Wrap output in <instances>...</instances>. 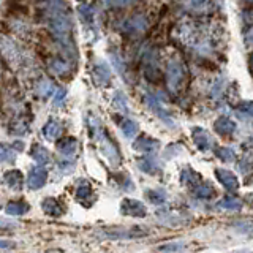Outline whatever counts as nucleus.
<instances>
[{"label":"nucleus","mask_w":253,"mask_h":253,"mask_svg":"<svg viewBox=\"0 0 253 253\" xmlns=\"http://www.w3.org/2000/svg\"><path fill=\"white\" fill-rule=\"evenodd\" d=\"M43 133H44V136L49 139V141H54V139H57L60 136V133H62V125L57 122V121H49L46 125H44V128H43Z\"/></svg>","instance_id":"obj_19"},{"label":"nucleus","mask_w":253,"mask_h":253,"mask_svg":"<svg viewBox=\"0 0 253 253\" xmlns=\"http://www.w3.org/2000/svg\"><path fill=\"white\" fill-rule=\"evenodd\" d=\"M51 70L54 71L55 75L63 76V75H67L71 71V65L63 59H55V60L51 62Z\"/></svg>","instance_id":"obj_21"},{"label":"nucleus","mask_w":253,"mask_h":253,"mask_svg":"<svg viewBox=\"0 0 253 253\" xmlns=\"http://www.w3.org/2000/svg\"><path fill=\"white\" fill-rule=\"evenodd\" d=\"M105 2L108 6H113V8H125V6L136 3L138 0H105Z\"/></svg>","instance_id":"obj_31"},{"label":"nucleus","mask_w":253,"mask_h":253,"mask_svg":"<svg viewBox=\"0 0 253 253\" xmlns=\"http://www.w3.org/2000/svg\"><path fill=\"white\" fill-rule=\"evenodd\" d=\"M93 76H95V79H97V83L100 85H108L109 84V81H111V70L106 65V62H98L97 65H95Z\"/></svg>","instance_id":"obj_12"},{"label":"nucleus","mask_w":253,"mask_h":253,"mask_svg":"<svg viewBox=\"0 0 253 253\" xmlns=\"http://www.w3.org/2000/svg\"><path fill=\"white\" fill-rule=\"evenodd\" d=\"M18 226V223L13 220H0V229H10V228H16Z\"/></svg>","instance_id":"obj_37"},{"label":"nucleus","mask_w":253,"mask_h":253,"mask_svg":"<svg viewBox=\"0 0 253 253\" xmlns=\"http://www.w3.org/2000/svg\"><path fill=\"white\" fill-rule=\"evenodd\" d=\"M100 236L106 237V239H111V241H117V239H138V237L149 236V231H147V229H142L141 226L114 228V229H109V231L100 233Z\"/></svg>","instance_id":"obj_1"},{"label":"nucleus","mask_w":253,"mask_h":253,"mask_svg":"<svg viewBox=\"0 0 253 253\" xmlns=\"http://www.w3.org/2000/svg\"><path fill=\"white\" fill-rule=\"evenodd\" d=\"M11 131L16 133V134L26 133L27 131V124H24V122H14V124H11Z\"/></svg>","instance_id":"obj_35"},{"label":"nucleus","mask_w":253,"mask_h":253,"mask_svg":"<svg viewBox=\"0 0 253 253\" xmlns=\"http://www.w3.org/2000/svg\"><path fill=\"white\" fill-rule=\"evenodd\" d=\"M245 2H252V0H245Z\"/></svg>","instance_id":"obj_42"},{"label":"nucleus","mask_w":253,"mask_h":253,"mask_svg":"<svg viewBox=\"0 0 253 253\" xmlns=\"http://www.w3.org/2000/svg\"><path fill=\"white\" fill-rule=\"evenodd\" d=\"M14 149L6 144H0V162H13L14 160Z\"/></svg>","instance_id":"obj_30"},{"label":"nucleus","mask_w":253,"mask_h":253,"mask_svg":"<svg viewBox=\"0 0 253 253\" xmlns=\"http://www.w3.org/2000/svg\"><path fill=\"white\" fill-rule=\"evenodd\" d=\"M203 2H204V0H192V3H193V5H201Z\"/></svg>","instance_id":"obj_41"},{"label":"nucleus","mask_w":253,"mask_h":253,"mask_svg":"<svg viewBox=\"0 0 253 253\" xmlns=\"http://www.w3.org/2000/svg\"><path fill=\"white\" fill-rule=\"evenodd\" d=\"M3 180H5V184L10 188H13V190H21L22 184H24V177H22L21 171H18V169L5 172Z\"/></svg>","instance_id":"obj_16"},{"label":"nucleus","mask_w":253,"mask_h":253,"mask_svg":"<svg viewBox=\"0 0 253 253\" xmlns=\"http://www.w3.org/2000/svg\"><path fill=\"white\" fill-rule=\"evenodd\" d=\"M192 138L195 141V144L196 147L203 150V152H206V150H209L211 147V136H209V133L200 128V126H196V128H193L192 131Z\"/></svg>","instance_id":"obj_11"},{"label":"nucleus","mask_w":253,"mask_h":253,"mask_svg":"<svg viewBox=\"0 0 253 253\" xmlns=\"http://www.w3.org/2000/svg\"><path fill=\"white\" fill-rule=\"evenodd\" d=\"M147 26L149 22L144 16L136 14L124 22V32H126V34H141V32H144L147 29Z\"/></svg>","instance_id":"obj_7"},{"label":"nucleus","mask_w":253,"mask_h":253,"mask_svg":"<svg viewBox=\"0 0 253 253\" xmlns=\"http://www.w3.org/2000/svg\"><path fill=\"white\" fill-rule=\"evenodd\" d=\"M121 212L122 215L128 217H146L147 209L144 204L136 200H124L121 203Z\"/></svg>","instance_id":"obj_4"},{"label":"nucleus","mask_w":253,"mask_h":253,"mask_svg":"<svg viewBox=\"0 0 253 253\" xmlns=\"http://www.w3.org/2000/svg\"><path fill=\"white\" fill-rule=\"evenodd\" d=\"M47 180V172L43 166H35L34 169L29 172L27 177V187L30 190H38L42 188Z\"/></svg>","instance_id":"obj_6"},{"label":"nucleus","mask_w":253,"mask_h":253,"mask_svg":"<svg viewBox=\"0 0 253 253\" xmlns=\"http://www.w3.org/2000/svg\"><path fill=\"white\" fill-rule=\"evenodd\" d=\"M55 92V97H54V106H62L63 101H65V97H67V90L65 89H57L54 90Z\"/></svg>","instance_id":"obj_33"},{"label":"nucleus","mask_w":253,"mask_h":253,"mask_svg":"<svg viewBox=\"0 0 253 253\" xmlns=\"http://www.w3.org/2000/svg\"><path fill=\"white\" fill-rule=\"evenodd\" d=\"M147 198L152 204H163L166 201V192L165 190H150L147 193Z\"/></svg>","instance_id":"obj_28"},{"label":"nucleus","mask_w":253,"mask_h":253,"mask_svg":"<svg viewBox=\"0 0 253 253\" xmlns=\"http://www.w3.org/2000/svg\"><path fill=\"white\" fill-rule=\"evenodd\" d=\"M144 101H146L147 108H149L150 111H152V113H155L158 117H160L163 122H166L169 126H174V121L169 117V114L163 109V106L160 105V101H158V100L154 97V95H146V97H144Z\"/></svg>","instance_id":"obj_8"},{"label":"nucleus","mask_w":253,"mask_h":253,"mask_svg":"<svg viewBox=\"0 0 253 253\" xmlns=\"http://www.w3.org/2000/svg\"><path fill=\"white\" fill-rule=\"evenodd\" d=\"M42 208L51 217H60L63 213V206L55 198H46V200H43Z\"/></svg>","instance_id":"obj_14"},{"label":"nucleus","mask_w":253,"mask_h":253,"mask_svg":"<svg viewBox=\"0 0 253 253\" xmlns=\"http://www.w3.org/2000/svg\"><path fill=\"white\" fill-rule=\"evenodd\" d=\"M215 176H217L220 184L223 185L226 190H229V192H236V190L239 188V180H237V177L231 171L218 168V169H215Z\"/></svg>","instance_id":"obj_9"},{"label":"nucleus","mask_w":253,"mask_h":253,"mask_svg":"<svg viewBox=\"0 0 253 253\" xmlns=\"http://www.w3.org/2000/svg\"><path fill=\"white\" fill-rule=\"evenodd\" d=\"M78 146L76 138H63L57 144V150L65 158H73L78 154Z\"/></svg>","instance_id":"obj_10"},{"label":"nucleus","mask_w":253,"mask_h":253,"mask_svg":"<svg viewBox=\"0 0 253 253\" xmlns=\"http://www.w3.org/2000/svg\"><path fill=\"white\" fill-rule=\"evenodd\" d=\"M51 30L52 34L57 38H65L68 37L70 30H71V21L67 14H55L54 18L51 19Z\"/></svg>","instance_id":"obj_2"},{"label":"nucleus","mask_w":253,"mask_h":253,"mask_svg":"<svg viewBox=\"0 0 253 253\" xmlns=\"http://www.w3.org/2000/svg\"><path fill=\"white\" fill-rule=\"evenodd\" d=\"M166 79H168V85L171 90H177V87L180 85L182 79H184V70H182L180 62L177 60H171L168 63V68H166Z\"/></svg>","instance_id":"obj_3"},{"label":"nucleus","mask_w":253,"mask_h":253,"mask_svg":"<svg viewBox=\"0 0 253 253\" xmlns=\"http://www.w3.org/2000/svg\"><path fill=\"white\" fill-rule=\"evenodd\" d=\"M114 101H116V105H117L119 108H122L124 111H126V98L124 97V93H122V92H117V93H116Z\"/></svg>","instance_id":"obj_36"},{"label":"nucleus","mask_w":253,"mask_h":253,"mask_svg":"<svg viewBox=\"0 0 253 253\" xmlns=\"http://www.w3.org/2000/svg\"><path fill=\"white\" fill-rule=\"evenodd\" d=\"M27 211H29V204L24 203V201H11V203H8L6 208H5V212L11 217L24 215Z\"/></svg>","instance_id":"obj_17"},{"label":"nucleus","mask_w":253,"mask_h":253,"mask_svg":"<svg viewBox=\"0 0 253 253\" xmlns=\"http://www.w3.org/2000/svg\"><path fill=\"white\" fill-rule=\"evenodd\" d=\"M98 134H100V142H101V152L105 154L114 165H117L119 162H121V157H119V154H117L116 146L109 141V138L106 136V131L103 128H98Z\"/></svg>","instance_id":"obj_5"},{"label":"nucleus","mask_w":253,"mask_h":253,"mask_svg":"<svg viewBox=\"0 0 253 253\" xmlns=\"http://www.w3.org/2000/svg\"><path fill=\"white\" fill-rule=\"evenodd\" d=\"M14 244L11 241H5V239H0V249H13Z\"/></svg>","instance_id":"obj_40"},{"label":"nucleus","mask_w":253,"mask_h":253,"mask_svg":"<svg viewBox=\"0 0 253 253\" xmlns=\"http://www.w3.org/2000/svg\"><path fill=\"white\" fill-rule=\"evenodd\" d=\"M215 155L225 163H233L236 160V155L233 152V149H229V147H217Z\"/></svg>","instance_id":"obj_26"},{"label":"nucleus","mask_w":253,"mask_h":253,"mask_svg":"<svg viewBox=\"0 0 253 253\" xmlns=\"http://www.w3.org/2000/svg\"><path fill=\"white\" fill-rule=\"evenodd\" d=\"M30 154L38 165H46L51 160V155H49V152H47V149H44L42 144H35L34 147H32Z\"/></svg>","instance_id":"obj_18"},{"label":"nucleus","mask_w":253,"mask_h":253,"mask_svg":"<svg viewBox=\"0 0 253 253\" xmlns=\"http://www.w3.org/2000/svg\"><path fill=\"white\" fill-rule=\"evenodd\" d=\"M138 168L141 171L147 172V174H155V172L160 171L158 165L155 162L150 160V158H141V160H138Z\"/></svg>","instance_id":"obj_24"},{"label":"nucleus","mask_w":253,"mask_h":253,"mask_svg":"<svg viewBox=\"0 0 253 253\" xmlns=\"http://www.w3.org/2000/svg\"><path fill=\"white\" fill-rule=\"evenodd\" d=\"M180 177H182V182L190 187H196L198 184H200V174H196L195 171L192 169H184L180 174Z\"/></svg>","instance_id":"obj_23"},{"label":"nucleus","mask_w":253,"mask_h":253,"mask_svg":"<svg viewBox=\"0 0 253 253\" xmlns=\"http://www.w3.org/2000/svg\"><path fill=\"white\" fill-rule=\"evenodd\" d=\"M241 113L242 114H245L247 117H250V114H252V106H250V103L247 101V103H244V106H241Z\"/></svg>","instance_id":"obj_39"},{"label":"nucleus","mask_w":253,"mask_h":253,"mask_svg":"<svg viewBox=\"0 0 253 253\" xmlns=\"http://www.w3.org/2000/svg\"><path fill=\"white\" fill-rule=\"evenodd\" d=\"M59 168H60L62 171L68 172V171H71V169L75 168V165H73V162H62V163L59 165Z\"/></svg>","instance_id":"obj_38"},{"label":"nucleus","mask_w":253,"mask_h":253,"mask_svg":"<svg viewBox=\"0 0 253 253\" xmlns=\"http://www.w3.org/2000/svg\"><path fill=\"white\" fill-rule=\"evenodd\" d=\"M92 193V187L90 185H79L78 190H76V198L78 200H85V198H89V195Z\"/></svg>","instance_id":"obj_32"},{"label":"nucleus","mask_w":253,"mask_h":253,"mask_svg":"<svg viewBox=\"0 0 253 253\" xmlns=\"http://www.w3.org/2000/svg\"><path fill=\"white\" fill-rule=\"evenodd\" d=\"M218 208L226 209V211H239L242 208V201L233 196H225L223 200H220Z\"/></svg>","instance_id":"obj_20"},{"label":"nucleus","mask_w":253,"mask_h":253,"mask_svg":"<svg viewBox=\"0 0 253 253\" xmlns=\"http://www.w3.org/2000/svg\"><path fill=\"white\" fill-rule=\"evenodd\" d=\"M158 147H160V142L154 138H141L134 142V149L144 154H154L158 150Z\"/></svg>","instance_id":"obj_13"},{"label":"nucleus","mask_w":253,"mask_h":253,"mask_svg":"<svg viewBox=\"0 0 253 253\" xmlns=\"http://www.w3.org/2000/svg\"><path fill=\"white\" fill-rule=\"evenodd\" d=\"M54 84L49 81V79H44V81H42L38 84L37 87V93L40 95L42 98H47V97H51V93H54Z\"/></svg>","instance_id":"obj_25"},{"label":"nucleus","mask_w":253,"mask_h":253,"mask_svg":"<svg viewBox=\"0 0 253 253\" xmlns=\"http://www.w3.org/2000/svg\"><path fill=\"white\" fill-rule=\"evenodd\" d=\"M185 245L184 244H166L158 247V250H163V252H177V250H184Z\"/></svg>","instance_id":"obj_34"},{"label":"nucleus","mask_w":253,"mask_h":253,"mask_svg":"<svg viewBox=\"0 0 253 253\" xmlns=\"http://www.w3.org/2000/svg\"><path fill=\"white\" fill-rule=\"evenodd\" d=\"M78 13L79 16L83 18V21L85 24H92L93 22V16H95V11H93V8L89 6V5H81L78 8Z\"/></svg>","instance_id":"obj_27"},{"label":"nucleus","mask_w":253,"mask_h":253,"mask_svg":"<svg viewBox=\"0 0 253 253\" xmlns=\"http://www.w3.org/2000/svg\"><path fill=\"white\" fill-rule=\"evenodd\" d=\"M213 126H215L217 133L223 134V136H229V134H233L236 131V124L231 121V119H228V117L217 119L215 124H213Z\"/></svg>","instance_id":"obj_15"},{"label":"nucleus","mask_w":253,"mask_h":253,"mask_svg":"<svg viewBox=\"0 0 253 253\" xmlns=\"http://www.w3.org/2000/svg\"><path fill=\"white\" fill-rule=\"evenodd\" d=\"M121 128L125 136L131 139L136 136V133H138V124L134 121H130V119H125V121L121 124Z\"/></svg>","instance_id":"obj_22"},{"label":"nucleus","mask_w":253,"mask_h":253,"mask_svg":"<svg viewBox=\"0 0 253 253\" xmlns=\"http://www.w3.org/2000/svg\"><path fill=\"white\" fill-rule=\"evenodd\" d=\"M195 195L201 200H209V198L213 195V188L211 184H203V185H198L195 190Z\"/></svg>","instance_id":"obj_29"}]
</instances>
